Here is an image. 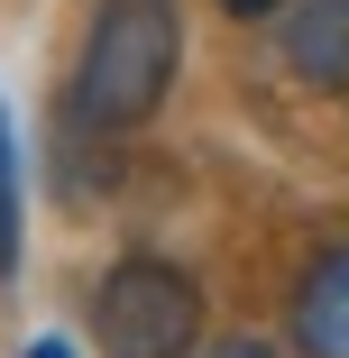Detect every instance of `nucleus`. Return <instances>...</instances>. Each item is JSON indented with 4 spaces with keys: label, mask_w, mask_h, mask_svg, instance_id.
<instances>
[{
    "label": "nucleus",
    "mask_w": 349,
    "mask_h": 358,
    "mask_svg": "<svg viewBox=\"0 0 349 358\" xmlns=\"http://www.w3.org/2000/svg\"><path fill=\"white\" fill-rule=\"evenodd\" d=\"M175 74H184V10L175 0H101L83 28V55H74V83H64V110L92 138L148 129L166 110Z\"/></svg>",
    "instance_id": "nucleus-1"
},
{
    "label": "nucleus",
    "mask_w": 349,
    "mask_h": 358,
    "mask_svg": "<svg viewBox=\"0 0 349 358\" xmlns=\"http://www.w3.org/2000/svg\"><path fill=\"white\" fill-rule=\"evenodd\" d=\"M202 322H212V303L175 257H120L92 285V349L101 358H193Z\"/></svg>",
    "instance_id": "nucleus-2"
},
{
    "label": "nucleus",
    "mask_w": 349,
    "mask_h": 358,
    "mask_svg": "<svg viewBox=\"0 0 349 358\" xmlns=\"http://www.w3.org/2000/svg\"><path fill=\"white\" fill-rule=\"evenodd\" d=\"M285 340H294V358H349V248H322L294 275Z\"/></svg>",
    "instance_id": "nucleus-3"
},
{
    "label": "nucleus",
    "mask_w": 349,
    "mask_h": 358,
    "mask_svg": "<svg viewBox=\"0 0 349 358\" xmlns=\"http://www.w3.org/2000/svg\"><path fill=\"white\" fill-rule=\"evenodd\" d=\"M276 55L313 92H349V0H285L276 10Z\"/></svg>",
    "instance_id": "nucleus-4"
},
{
    "label": "nucleus",
    "mask_w": 349,
    "mask_h": 358,
    "mask_svg": "<svg viewBox=\"0 0 349 358\" xmlns=\"http://www.w3.org/2000/svg\"><path fill=\"white\" fill-rule=\"evenodd\" d=\"M19 275V157H10V120H0V285Z\"/></svg>",
    "instance_id": "nucleus-5"
},
{
    "label": "nucleus",
    "mask_w": 349,
    "mask_h": 358,
    "mask_svg": "<svg viewBox=\"0 0 349 358\" xmlns=\"http://www.w3.org/2000/svg\"><path fill=\"white\" fill-rule=\"evenodd\" d=\"M202 358H276L266 340H221V349H202Z\"/></svg>",
    "instance_id": "nucleus-6"
},
{
    "label": "nucleus",
    "mask_w": 349,
    "mask_h": 358,
    "mask_svg": "<svg viewBox=\"0 0 349 358\" xmlns=\"http://www.w3.org/2000/svg\"><path fill=\"white\" fill-rule=\"evenodd\" d=\"M221 10H230V19H276L285 0H221Z\"/></svg>",
    "instance_id": "nucleus-7"
},
{
    "label": "nucleus",
    "mask_w": 349,
    "mask_h": 358,
    "mask_svg": "<svg viewBox=\"0 0 349 358\" xmlns=\"http://www.w3.org/2000/svg\"><path fill=\"white\" fill-rule=\"evenodd\" d=\"M28 358H74V340H28Z\"/></svg>",
    "instance_id": "nucleus-8"
}]
</instances>
